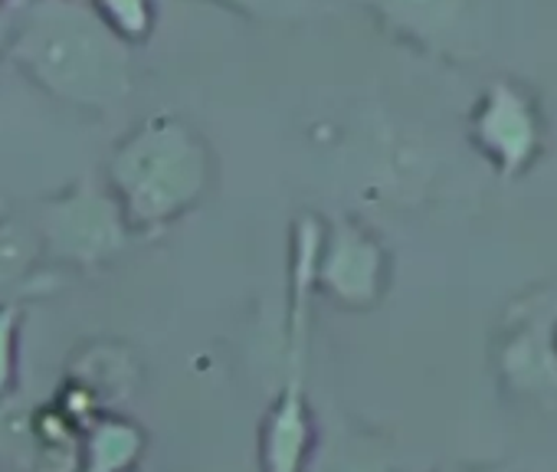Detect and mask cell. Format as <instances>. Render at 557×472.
Masks as SVG:
<instances>
[{
    "mask_svg": "<svg viewBox=\"0 0 557 472\" xmlns=\"http://www.w3.org/2000/svg\"><path fill=\"white\" fill-rule=\"evenodd\" d=\"M4 57L30 86L73 112L112 115L135 89L132 47L86 0H24L8 27Z\"/></svg>",
    "mask_w": 557,
    "mask_h": 472,
    "instance_id": "cell-1",
    "label": "cell"
},
{
    "mask_svg": "<svg viewBox=\"0 0 557 472\" xmlns=\"http://www.w3.org/2000/svg\"><path fill=\"white\" fill-rule=\"evenodd\" d=\"M106 184L132 236H154L187 216L213 184V151L181 115H148L109 154Z\"/></svg>",
    "mask_w": 557,
    "mask_h": 472,
    "instance_id": "cell-2",
    "label": "cell"
},
{
    "mask_svg": "<svg viewBox=\"0 0 557 472\" xmlns=\"http://www.w3.org/2000/svg\"><path fill=\"white\" fill-rule=\"evenodd\" d=\"M322 226L312 216L296 223L293 236V306H289V361L286 381L272 403L262 436L259 465L262 472H306L312 456V420L306 407V355H309V309L315 293V253Z\"/></svg>",
    "mask_w": 557,
    "mask_h": 472,
    "instance_id": "cell-3",
    "label": "cell"
},
{
    "mask_svg": "<svg viewBox=\"0 0 557 472\" xmlns=\"http://www.w3.org/2000/svg\"><path fill=\"white\" fill-rule=\"evenodd\" d=\"M30 220L40 233L44 260L66 270H102L132 240V229L109 184L92 177L40 200Z\"/></svg>",
    "mask_w": 557,
    "mask_h": 472,
    "instance_id": "cell-4",
    "label": "cell"
},
{
    "mask_svg": "<svg viewBox=\"0 0 557 472\" xmlns=\"http://www.w3.org/2000/svg\"><path fill=\"white\" fill-rule=\"evenodd\" d=\"M387 260L371 233L351 220H335L319 236L315 253V289L332 302L361 312L377 302L384 293Z\"/></svg>",
    "mask_w": 557,
    "mask_h": 472,
    "instance_id": "cell-5",
    "label": "cell"
},
{
    "mask_svg": "<svg viewBox=\"0 0 557 472\" xmlns=\"http://www.w3.org/2000/svg\"><path fill=\"white\" fill-rule=\"evenodd\" d=\"M44 263V244L30 216L14 210L0 213V302H24L47 296L60 286V280Z\"/></svg>",
    "mask_w": 557,
    "mask_h": 472,
    "instance_id": "cell-6",
    "label": "cell"
},
{
    "mask_svg": "<svg viewBox=\"0 0 557 472\" xmlns=\"http://www.w3.org/2000/svg\"><path fill=\"white\" fill-rule=\"evenodd\" d=\"M145 452V430L125 417H92L79 433V472H132Z\"/></svg>",
    "mask_w": 557,
    "mask_h": 472,
    "instance_id": "cell-7",
    "label": "cell"
},
{
    "mask_svg": "<svg viewBox=\"0 0 557 472\" xmlns=\"http://www.w3.org/2000/svg\"><path fill=\"white\" fill-rule=\"evenodd\" d=\"M86 4L132 50L148 44L158 27V0H86Z\"/></svg>",
    "mask_w": 557,
    "mask_h": 472,
    "instance_id": "cell-8",
    "label": "cell"
},
{
    "mask_svg": "<svg viewBox=\"0 0 557 472\" xmlns=\"http://www.w3.org/2000/svg\"><path fill=\"white\" fill-rule=\"evenodd\" d=\"M24 302H0V400L17 390Z\"/></svg>",
    "mask_w": 557,
    "mask_h": 472,
    "instance_id": "cell-9",
    "label": "cell"
},
{
    "mask_svg": "<svg viewBox=\"0 0 557 472\" xmlns=\"http://www.w3.org/2000/svg\"><path fill=\"white\" fill-rule=\"evenodd\" d=\"M0 213H8V200L4 197H0Z\"/></svg>",
    "mask_w": 557,
    "mask_h": 472,
    "instance_id": "cell-10",
    "label": "cell"
},
{
    "mask_svg": "<svg viewBox=\"0 0 557 472\" xmlns=\"http://www.w3.org/2000/svg\"><path fill=\"white\" fill-rule=\"evenodd\" d=\"M4 4H8V0H0V8H4Z\"/></svg>",
    "mask_w": 557,
    "mask_h": 472,
    "instance_id": "cell-11",
    "label": "cell"
},
{
    "mask_svg": "<svg viewBox=\"0 0 557 472\" xmlns=\"http://www.w3.org/2000/svg\"><path fill=\"white\" fill-rule=\"evenodd\" d=\"M0 50H4V40H0Z\"/></svg>",
    "mask_w": 557,
    "mask_h": 472,
    "instance_id": "cell-12",
    "label": "cell"
},
{
    "mask_svg": "<svg viewBox=\"0 0 557 472\" xmlns=\"http://www.w3.org/2000/svg\"><path fill=\"white\" fill-rule=\"evenodd\" d=\"M21 4H24V0H21Z\"/></svg>",
    "mask_w": 557,
    "mask_h": 472,
    "instance_id": "cell-13",
    "label": "cell"
}]
</instances>
